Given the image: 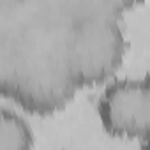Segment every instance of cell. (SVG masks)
Instances as JSON below:
<instances>
[{
  "mask_svg": "<svg viewBox=\"0 0 150 150\" xmlns=\"http://www.w3.org/2000/svg\"><path fill=\"white\" fill-rule=\"evenodd\" d=\"M71 32L42 0H28L2 13L0 88L23 110L37 115L55 113L80 87L71 62Z\"/></svg>",
  "mask_w": 150,
  "mask_h": 150,
  "instance_id": "6da1fadb",
  "label": "cell"
},
{
  "mask_svg": "<svg viewBox=\"0 0 150 150\" xmlns=\"http://www.w3.org/2000/svg\"><path fill=\"white\" fill-rule=\"evenodd\" d=\"M125 39L117 20L72 27L71 62L78 87L108 81L124 62Z\"/></svg>",
  "mask_w": 150,
  "mask_h": 150,
  "instance_id": "7a4b0ae2",
  "label": "cell"
},
{
  "mask_svg": "<svg viewBox=\"0 0 150 150\" xmlns=\"http://www.w3.org/2000/svg\"><path fill=\"white\" fill-rule=\"evenodd\" d=\"M103 127L118 138H150V96L143 80H117L110 83L99 99Z\"/></svg>",
  "mask_w": 150,
  "mask_h": 150,
  "instance_id": "3957f363",
  "label": "cell"
},
{
  "mask_svg": "<svg viewBox=\"0 0 150 150\" xmlns=\"http://www.w3.org/2000/svg\"><path fill=\"white\" fill-rule=\"evenodd\" d=\"M34 145L30 125L14 111L2 108L0 115V150H27Z\"/></svg>",
  "mask_w": 150,
  "mask_h": 150,
  "instance_id": "277c9868",
  "label": "cell"
},
{
  "mask_svg": "<svg viewBox=\"0 0 150 150\" xmlns=\"http://www.w3.org/2000/svg\"><path fill=\"white\" fill-rule=\"evenodd\" d=\"M27 2H28V0H0V9H2V13H7V11L21 7Z\"/></svg>",
  "mask_w": 150,
  "mask_h": 150,
  "instance_id": "5b68a950",
  "label": "cell"
},
{
  "mask_svg": "<svg viewBox=\"0 0 150 150\" xmlns=\"http://www.w3.org/2000/svg\"><path fill=\"white\" fill-rule=\"evenodd\" d=\"M120 2L124 4V7H125V9H131L132 6H136L138 2H141V0H120Z\"/></svg>",
  "mask_w": 150,
  "mask_h": 150,
  "instance_id": "8992f818",
  "label": "cell"
},
{
  "mask_svg": "<svg viewBox=\"0 0 150 150\" xmlns=\"http://www.w3.org/2000/svg\"><path fill=\"white\" fill-rule=\"evenodd\" d=\"M143 81H145V85H146V90H148V96H150V74L143 78Z\"/></svg>",
  "mask_w": 150,
  "mask_h": 150,
  "instance_id": "52a82bcc",
  "label": "cell"
},
{
  "mask_svg": "<svg viewBox=\"0 0 150 150\" xmlns=\"http://www.w3.org/2000/svg\"><path fill=\"white\" fill-rule=\"evenodd\" d=\"M143 146H148V148H150V138H148L146 141H143Z\"/></svg>",
  "mask_w": 150,
  "mask_h": 150,
  "instance_id": "ba28073f",
  "label": "cell"
}]
</instances>
